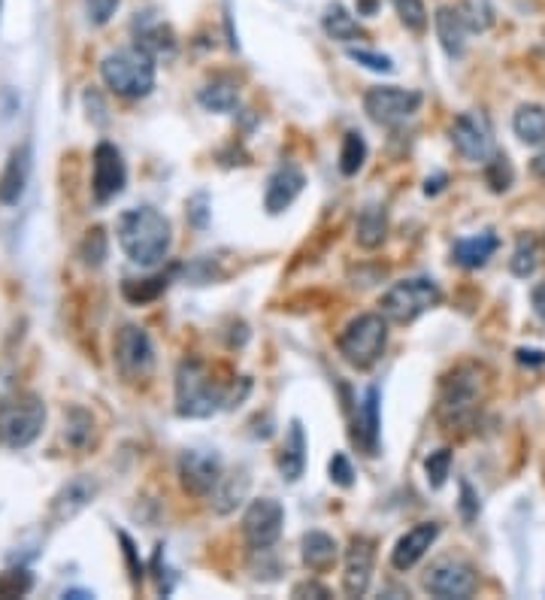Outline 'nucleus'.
<instances>
[{"label": "nucleus", "mask_w": 545, "mask_h": 600, "mask_svg": "<svg viewBox=\"0 0 545 600\" xmlns=\"http://www.w3.org/2000/svg\"><path fill=\"white\" fill-rule=\"evenodd\" d=\"M116 240L137 267H158L170 255L173 225L155 207H134L119 216Z\"/></svg>", "instance_id": "nucleus-1"}, {"label": "nucleus", "mask_w": 545, "mask_h": 600, "mask_svg": "<svg viewBox=\"0 0 545 600\" xmlns=\"http://www.w3.org/2000/svg\"><path fill=\"white\" fill-rule=\"evenodd\" d=\"M234 391L212 376L206 361L185 358L176 367V416L182 419H209L218 410L234 407Z\"/></svg>", "instance_id": "nucleus-2"}, {"label": "nucleus", "mask_w": 545, "mask_h": 600, "mask_svg": "<svg viewBox=\"0 0 545 600\" xmlns=\"http://www.w3.org/2000/svg\"><path fill=\"white\" fill-rule=\"evenodd\" d=\"M485 394V370L476 364H461L455 367L443 385H440V397H436V419L446 431L464 428L473 422L479 404Z\"/></svg>", "instance_id": "nucleus-3"}, {"label": "nucleus", "mask_w": 545, "mask_h": 600, "mask_svg": "<svg viewBox=\"0 0 545 600\" xmlns=\"http://www.w3.org/2000/svg\"><path fill=\"white\" fill-rule=\"evenodd\" d=\"M100 79L116 97L140 100V97L152 94V88H155V58L140 46L116 49V52L103 55Z\"/></svg>", "instance_id": "nucleus-4"}, {"label": "nucleus", "mask_w": 545, "mask_h": 600, "mask_svg": "<svg viewBox=\"0 0 545 600\" xmlns=\"http://www.w3.org/2000/svg\"><path fill=\"white\" fill-rule=\"evenodd\" d=\"M443 304V288L436 285L427 276H415V279H400L394 282L382 300H379V313L391 322V325H412L415 319H421L424 313H430L433 307Z\"/></svg>", "instance_id": "nucleus-5"}, {"label": "nucleus", "mask_w": 545, "mask_h": 600, "mask_svg": "<svg viewBox=\"0 0 545 600\" xmlns=\"http://www.w3.org/2000/svg\"><path fill=\"white\" fill-rule=\"evenodd\" d=\"M46 428V404L34 391H22L0 404V443L7 449H28Z\"/></svg>", "instance_id": "nucleus-6"}, {"label": "nucleus", "mask_w": 545, "mask_h": 600, "mask_svg": "<svg viewBox=\"0 0 545 600\" xmlns=\"http://www.w3.org/2000/svg\"><path fill=\"white\" fill-rule=\"evenodd\" d=\"M337 346L349 367H355V370L376 367V361L382 358V352L388 346V319L382 313H361L358 319H352L343 328Z\"/></svg>", "instance_id": "nucleus-7"}, {"label": "nucleus", "mask_w": 545, "mask_h": 600, "mask_svg": "<svg viewBox=\"0 0 545 600\" xmlns=\"http://www.w3.org/2000/svg\"><path fill=\"white\" fill-rule=\"evenodd\" d=\"M113 361L116 370L128 382H140L155 370V346L140 325H122L113 337Z\"/></svg>", "instance_id": "nucleus-8"}, {"label": "nucleus", "mask_w": 545, "mask_h": 600, "mask_svg": "<svg viewBox=\"0 0 545 600\" xmlns=\"http://www.w3.org/2000/svg\"><path fill=\"white\" fill-rule=\"evenodd\" d=\"M285 528V507L276 497H255L243 513V537L252 552H270Z\"/></svg>", "instance_id": "nucleus-9"}, {"label": "nucleus", "mask_w": 545, "mask_h": 600, "mask_svg": "<svg viewBox=\"0 0 545 600\" xmlns=\"http://www.w3.org/2000/svg\"><path fill=\"white\" fill-rule=\"evenodd\" d=\"M421 107V94L400 85H379L364 94V113L385 128H394L406 119H412Z\"/></svg>", "instance_id": "nucleus-10"}, {"label": "nucleus", "mask_w": 545, "mask_h": 600, "mask_svg": "<svg viewBox=\"0 0 545 600\" xmlns=\"http://www.w3.org/2000/svg\"><path fill=\"white\" fill-rule=\"evenodd\" d=\"M128 185V164L113 143H97L91 155V194L97 204L116 200Z\"/></svg>", "instance_id": "nucleus-11"}, {"label": "nucleus", "mask_w": 545, "mask_h": 600, "mask_svg": "<svg viewBox=\"0 0 545 600\" xmlns=\"http://www.w3.org/2000/svg\"><path fill=\"white\" fill-rule=\"evenodd\" d=\"M225 476L222 455L212 449H185L179 455V482L191 497H209L218 479Z\"/></svg>", "instance_id": "nucleus-12"}, {"label": "nucleus", "mask_w": 545, "mask_h": 600, "mask_svg": "<svg viewBox=\"0 0 545 600\" xmlns=\"http://www.w3.org/2000/svg\"><path fill=\"white\" fill-rule=\"evenodd\" d=\"M455 149L461 158L473 161V164H485L491 155H494V134H491V122L485 113H461L455 122H452V131H449Z\"/></svg>", "instance_id": "nucleus-13"}, {"label": "nucleus", "mask_w": 545, "mask_h": 600, "mask_svg": "<svg viewBox=\"0 0 545 600\" xmlns=\"http://www.w3.org/2000/svg\"><path fill=\"white\" fill-rule=\"evenodd\" d=\"M424 588L440 600H467L479 588V576L464 561H440L424 576Z\"/></svg>", "instance_id": "nucleus-14"}, {"label": "nucleus", "mask_w": 545, "mask_h": 600, "mask_svg": "<svg viewBox=\"0 0 545 600\" xmlns=\"http://www.w3.org/2000/svg\"><path fill=\"white\" fill-rule=\"evenodd\" d=\"M376 570V543L370 537H352L343 564V591L346 597H364L370 591Z\"/></svg>", "instance_id": "nucleus-15"}, {"label": "nucleus", "mask_w": 545, "mask_h": 600, "mask_svg": "<svg viewBox=\"0 0 545 600\" xmlns=\"http://www.w3.org/2000/svg\"><path fill=\"white\" fill-rule=\"evenodd\" d=\"M97 497V479H91V476H73L67 485H61L58 488V494L52 497V504H49V522L52 525H64V522H70V519H76L91 500Z\"/></svg>", "instance_id": "nucleus-16"}, {"label": "nucleus", "mask_w": 545, "mask_h": 600, "mask_svg": "<svg viewBox=\"0 0 545 600\" xmlns=\"http://www.w3.org/2000/svg\"><path fill=\"white\" fill-rule=\"evenodd\" d=\"M34 170V149L31 143H22L10 152L7 167L0 173V207H16L28 191Z\"/></svg>", "instance_id": "nucleus-17"}, {"label": "nucleus", "mask_w": 545, "mask_h": 600, "mask_svg": "<svg viewBox=\"0 0 545 600\" xmlns=\"http://www.w3.org/2000/svg\"><path fill=\"white\" fill-rule=\"evenodd\" d=\"M303 188H306L303 170L294 167V164H282V167L267 179V188H264V210H267L270 216L285 213V210L294 204V200L303 194Z\"/></svg>", "instance_id": "nucleus-18"}, {"label": "nucleus", "mask_w": 545, "mask_h": 600, "mask_svg": "<svg viewBox=\"0 0 545 600\" xmlns=\"http://www.w3.org/2000/svg\"><path fill=\"white\" fill-rule=\"evenodd\" d=\"M436 537H440V525H436V522H421V525L409 528L391 549V567L400 570V573L412 570L430 552Z\"/></svg>", "instance_id": "nucleus-19"}, {"label": "nucleus", "mask_w": 545, "mask_h": 600, "mask_svg": "<svg viewBox=\"0 0 545 600\" xmlns=\"http://www.w3.org/2000/svg\"><path fill=\"white\" fill-rule=\"evenodd\" d=\"M355 443L367 452V455H379V437H382V413H379V388L370 385L364 391V397L355 407V431H352Z\"/></svg>", "instance_id": "nucleus-20"}, {"label": "nucleus", "mask_w": 545, "mask_h": 600, "mask_svg": "<svg viewBox=\"0 0 545 600\" xmlns=\"http://www.w3.org/2000/svg\"><path fill=\"white\" fill-rule=\"evenodd\" d=\"M134 40H137L134 46L146 49L155 61L176 55V34L155 13H137V19H134Z\"/></svg>", "instance_id": "nucleus-21"}, {"label": "nucleus", "mask_w": 545, "mask_h": 600, "mask_svg": "<svg viewBox=\"0 0 545 600\" xmlns=\"http://www.w3.org/2000/svg\"><path fill=\"white\" fill-rule=\"evenodd\" d=\"M433 25H436V40H440L443 52L455 61V58H464L467 52V22H464V13L455 10V7H440L433 16Z\"/></svg>", "instance_id": "nucleus-22"}, {"label": "nucleus", "mask_w": 545, "mask_h": 600, "mask_svg": "<svg viewBox=\"0 0 545 600\" xmlns=\"http://www.w3.org/2000/svg\"><path fill=\"white\" fill-rule=\"evenodd\" d=\"M497 249H500V237L494 231H482V234L458 240L452 249V261L464 270H479L494 258Z\"/></svg>", "instance_id": "nucleus-23"}, {"label": "nucleus", "mask_w": 545, "mask_h": 600, "mask_svg": "<svg viewBox=\"0 0 545 600\" xmlns=\"http://www.w3.org/2000/svg\"><path fill=\"white\" fill-rule=\"evenodd\" d=\"M276 464H279V473H282L285 482H297L303 476V470H306V431H303L300 419H291Z\"/></svg>", "instance_id": "nucleus-24"}, {"label": "nucleus", "mask_w": 545, "mask_h": 600, "mask_svg": "<svg viewBox=\"0 0 545 600\" xmlns=\"http://www.w3.org/2000/svg\"><path fill=\"white\" fill-rule=\"evenodd\" d=\"M300 558H303V564H306L312 573H324V570H331V567L337 564L340 546H337V540H334L331 534L309 531V534H303V540H300Z\"/></svg>", "instance_id": "nucleus-25"}, {"label": "nucleus", "mask_w": 545, "mask_h": 600, "mask_svg": "<svg viewBox=\"0 0 545 600\" xmlns=\"http://www.w3.org/2000/svg\"><path fill=\"white\" fill-rule=\"evenodd\" d=\"M197 104L206 113H234L240 107V85L228 76H215L197 91Z\"/></svg>", "instance_id": "nucleus-26"}, {"label": "nucleus", "mask_w": 545, "mask_h": 600, "mask_svg": "<svg viewBox=\"0 0 545 600\" xmlns=\"http://www.w3.org/2000/svg\"><path fill=\"white\" fill-rule=\"evenodd\" d=\"M246 494H249V473L234 470V473H225L222 479H218V485L209 494V504L218 516H228L243 504Z\"/></svg>", "instance_id": "nucleus-27"}, {"label": "nucleus", "mask_w": 545, "mask_h": 600, "mask_svg": "<svg viewBox=\"0 0 545 600\" xmlns=\"http://www.w3.org/2000/svg\"><path fill=\"white\" fill-rule=\"evenodd\" d=\"M385 237H388V210L382 204L364 207L361 216H358V228H355L358 246L373 252V249H379L385 243Z\"/></svg>", "instance_id": "nucleus-28"}, {"label": "nucleus", "mask_w": 545, "mask_h": 600, "mask_svg": "<svg viewBox=\"0 0 545 600\" xmlns=\"http://www.w3.org/2000/svg\"><path fill=\"white\" fill-rule=\"evenodd\" d=\"M512 131L524 146H545V110L536 104H521L512 116Z\"/></svg>", "instance_id": "nucleus-29"}, {"label": "nucleus", "mask_w": 545, "mask_h": 600, "mask_svg": "<svg viewBox=\"0 0 545 600\" xmlns=\"http://www.w3.org/2000/svg\"><path fill=\"white\" fill-rule=\"evenodd\" d=\"M173 273H152L146 279H125L122 282V297L134 307H146L152 300H158L167 288H170Z\"/></svg>", "instance_id": "nucleus-30"}, {"label": "nucleus", "mask_w": 545, "mask_h": 600, "mask_svg": "<svg viewBox=\"0 0 545 600\" xmlns=\"http://www.w3.org/2000/svg\"><path fill=\"white\" fill-rule=\"evenodd\" d=\"M321 28H324L327 37L337 40V43H352V40L364 37V28L358 25V19H355L343 4H331V7L324 10Z\"/></svg>", "instance_id": "nucleus-31"}, {"label": "nucleus", "mask_w": 545, "mask_h": 600, "mask_svg": "<svg viewBox=\"0 0 545 600\" xmlns=\"http://www.w3.org/2000/svg\"><path fill=\"white\" fill-rule=\"evenodd\" d=\"M91 437H94V416L88 410H82V407L67 410V416H64V440H67V446L85 449L91 443Z\"/></svg>", "instance_id": "nucleus-32"}, {"label": "nucleus", "mask_w": 545, "mask_h": 600, "mask_svg": "<svg viewBox=\"0 0 545 600\" xmlns=\"http://www.w3.org/2000/svg\"><path fill=\"white\" fill-rule=\"evenodd\" d=\"M367 161V143L358 131H349L343 137V146H340V173L343 176H358L361 167Z\"/></svg>", "instance_id": "nucleus-33"}, {"label": "nucleus", "mask_w": 545, "mask_h": 600, "mask_svg": "<svg viewBox=\"0 0 545 600\" xmlns=\"http://www.w3.org/2000/svg\"><path fill=\"white\" fill-rule=\"evenodd\" d=\"M539 255H542V252H539L536 237H521L518 246H515V252H512V258H509V270H512V276H518V279L533 276L536 267H539Z\"/></svg>", "instance_id": "nucleus-34"}, {"label": "nucleus", "mask_w": 545, "mask_h": 600, "mask_svg": "<svg viewBox=\"0 0 545 600\" xmlns=\"http://www.w3.org/2000/svg\"><path fill=\"white\" fill-rule=\"evenodd\" d=\"M106 255H109L106 231H103V228H91V231L82 237V243H79V258H82V264L91 267V270H97V267L106 261Z\"/></svg>", "instance_id": "nucleus-35"}, {"label": "nucleus", "mask_w": 545, "mask_h": 600, "mask_svg": "<svg viewBox=\"0 0 545 600\" xmlns=\"http://www.w3.org/2000/svg\"><path fill=\"white\" fill-rule=\"evenodd\" d=\"M391 7L400 16V22H403L406 31H412V34H424L427 31L430 16H427L424 0H391Z\"/></svg>", "instance_id": "nucleus-36"}, {"label": "nucleus", "mask_w": 545, "mask_h": 600, "mask_svg": "<svg viewBox=\"0 0 545 600\" xmlns=\"http://www.w3.org/2000/svg\"><path fill=\"white\" fill-rule=\"evenodd\" d=\"M485 182H488V188H491L494 194H503V191L512 188L515 170H512V164H509L506 155L497 152V155H491V158L485 161Z\"/></svg>", "instance_id": "nucleus-37"}, {"label": "nucleus", "mask_w": 545, "mask_h": 600, "mask_svg": "<svg viewBox=\"0 0 545 600\" xmlns=\"http://www.w3.org/2000/svg\"><path fill=\"white\" fill-rule=\"evenodd\" d=\"M34 588V573L28 567H10L0 573V600L25 597Z\"/></svg>", "instance_id": "nucleus-38"}, {"label": "nucleus", "mask_w": 545, "mask_h": 600, "mask_svg": "<svg viewBox=\"0 0 545 600\" xmlns=\"http://www.w3.org/2000/svg\"><path fill=\"white\" fill-rule=\"evenodd\" d=\"M452 473V449H436L424 458V476L433 491H440Z\"/></svg>", "instance_id": "nucleus-39"}, {"label": "nucleus", "mask_w": 545, "mask_h": 600, "mask_svg": "<svg viewBox=\"0 0 545 600\" xmlns=\"http://www.w3.org/2000/svg\"><path fill=\"white\" fill-rule=\"evenodd\" d=\"M185 276L194 282V285H209V282H222L225 273L215 270V255H200L194 258L188 267H185Z\"/></svg>", "instance_id": "nucleus-40"}, {"label": "nucleus", "mask_w": 545, "mask_h": 600, "mask_svg": "<svg viewBox=\"0 0 545 600\" xmlns=\"http://www.w3.org/2000/svg\"><path fill=\"white\" fill-rule=\"evenodd\" d=\"M346 55H349L355 64H361V67H367V70H373V73H394V61H391L388 55H382V52L349 46V52H346Z\"/></svg>", "instance_id": "nucleus-41"}, {"label": "nucleus", "mask_w": 545, "mask_h": 600, "mask_svg": "<svg viewBox=\"0 0 545 600\" xmlns=\"http://www.w3.org/2000/svg\"><path fill=\"white\" fill-rule=\"evenodd\" d=\"M327 473H331V482L340 485V488H352L355 485V467H352L346 452H334L331 464H327Z\"/></svg>", "instance_id": "nucleus-42"}, {"label": "nucleus", "mask_w": 545, "mask_h": 600, "mask_svg": "<svg viewBox=\"0 0 545 600\" xmlns=\"http://www.w3.org/2000/svg\"><path fill=\"white\" fill-rule=\"evenodd\" d=\"M119 4H122V0H85L88 22H91L94 28H103V25H109V19L116 16Z\"/></svg>", "instance_id": "nucleus-43"}, {"label": "nucleus", "mask_w": 545, "mask_h": 600, "mask_svg": "<svg viewBox=\"0 0 545 600\" xmlns=\"http://www.w3.org/2000/svg\"><path fill=\"white\" fill-rule=\"evenodd\" d=\"M212 219V210H209V194L206 191H197L194 197H188V222L203 231Z\"/></svg>", "instance_id": "nucleus-44"}, {"label": "nucleus", "mask_w": 545, "mask_h": 600, "mask_svg": "<svg viewBox=\"0 0 545 600\" xmlns=\"http://www.w3.org/2000/svg\"><path fill=\"white\" fill-rule=\"evenodd\" d=\"M458 507H461V519L464 522H476L479 519V494L473 491V485L464 479L461 482V500H458Z\"/></svg>", "instance_id": "nucleus-45"}, {"label": "nucleus", "mask_w": 545, "mask_h": 600, "mask_svg": "<svg viewBox=\"0 0 545 600\" xmlns=\"http://www.w3.org/2000/svg\"><path fill=\"white\" fill-rule=\"evenodd\" d=\"M291 597H312V600H327L331 597V588L315 582V579H303L291 588Z\"/></svg>", "instance_id": "nucleus-46"}, {"label": "nucleus", "mask_w": 545, "mask_h": 600, "mask_svg": "<svg viewBox=\"0 0 545 600\" xmlns=\"http://www.w3.org/2000/svg\"><path fill=\"white\" fill-rule=\"evenodd\" d=\"M119 540H122V546H125V558H128V564H131V579L140 585V579H143V564L137 561V549H134V543H131L128 534H119Z\"/></svg>", "instance_id": "nucleus-47"}, {"label": "nucleus", "mask_w": 545, "mask_h": 600, "mask_svg": "<svg viewBox=\"0 0 545 600\" xmlns=\"http://www.w3.org/2000/svg\"><path fill=\"white\" fill-rule=\"evenodd\" d=\"M515 358H518V364H524V367H542V364H545V352H542V349H518Z\"/></svg>", "instance_id": "nucleus-48"}, {"label": "nucleus", "mask_w": 545, "mask_h": 600, "mask_svg": "<svg viewBox=\"0 0 545 600\" xmlns=\"http://www.w3.org/2000/svg\"><path fill=\"white\" fill-rule=\"evenodd\" d=\"M530 304H533V313L545 322V282L533 285V291H530Z\"/></svg>", "instance_id": "nucleus-49"}, {"label": "nucleus", "mask_w": 545, "mask_h": 600, "mask_svg": "<svg viewBox=\"0 0 545 600\" xmlns=\"http://www.w3.org/2000/svg\"><path fill=\"white\" fill-rule=\"evenodd\" d=\"M446 182H449V176H446V173H436L433 179H427V182H424V194H427V197L440 194V191L446 188Z\"/></svg>", "instance_id": "nucleus-50"}, {"label": "nucleus", "mask_w": 545, "mask_h": 600, "mask_svg": "<svg viewBox=\"0 0 545 600\" xmlns=\"http://www.w3.org/2000/svg\"><path fill=\"white\" fill-rule=\"evenodd\" d=\"M530 170H533V176H539V179L545 182V152H539V155L530 161Z\"/></svg>", "instance_id": "nucleus-51"}, {"label": "nucleus", "mask_w": 545, "mask_h": 600, "mask_svg": "<svg viewBox=\"0 0 545 600\" xmlns=\"http://www.w3.org/2000/svg\"><path fill=\"white\" fill-rule=\"evenodd\" d=\"M64 597H73V600H88V597H94V591H85V588H70V591H64Z\"/></svg>", "instance_id": "nucleus-52"}, {"label": "nucleus", "mask_w": 545, "mask_h": 600, "mask_svg": "<svg viewBox=\"0 0 545 600\" xmlns=\"http://www.w3.org/2000/svg\"><path fill=\"white\" fill-rule=\"evenodd\" d=\"M361 10H364V13H373V10H376V0H361V4H358V13H361Z\"/></svg>", "instance_id": "nucleus-53"}]
</instances>
